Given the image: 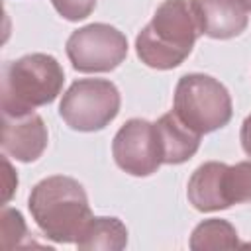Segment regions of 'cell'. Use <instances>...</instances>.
I'll return each mask as SVG.
<instances>
[{"mask_svg":"<svg viewBox=\"0 0 251 251\" xmlns=\"http://www.w3.org/2000/svg\"><path fill=\"white\" fill-rule=\"evenodd\" d=\"M27 208L41 233L55 243H76L92 220L84 186L65 175L39 180L29 192Z\"/></svg>","mask_w":251,"mask_h":251,"instance_id":"1","label":"cell"},{"mask_svg":"<svg viewBox=\"0 0 251 251\" xmlns=\"http://www.w3.org/2000/svg\"><path fill=\"white\" fill-rule=\"evenodd\" d=\"M51 4L67 22H80L88 18L96 8V0H51Z\"/></svg>","mask_w":251,"mask_h":251,"instance_id":"16","label":"cell"},{"mask_svg":"<svg viewBox=\"0 0 251 251\" xmlns=\"http://www.w3.org/2000/svg\"><path fill=\"white\" fill-rule=\"evenodd\" d=\"M65 71L49 53H27L2 67V114L22 116L51 104L63 90Z\"/></svg>","mask_w":251,"mask_h":251,"instance_id":"3","label":"cell"},{"mask_svg":"<svg viewBox=\"0 0 251 251\" xmlns=\"http://www.w3.org/2000/svg\"><path fill=\"white\" fill-rule=\"evenodd\" d=\"M2 163H4V204H8V200L12 198L16 186H18V175L14 173L10 161H8V155L2 157Z\"/></svg>","mask_w":251,"mask_h":251,"instance_id":"17","label":"cell"},{"mask_svg":"<svg viewBox=\"0 0 251 251\" xmlns=\"http://www.w3.org/2000/svg\"><path fill=\"white\" fill-rule=\"evenodd\" d=\"M226 163L208 161L190 175L186 198L198 212H218L231 206L226 192Z\"/></svg>","mask_w":251,"mask_h":251,"instance_id":"10","label":"cell"},{"mask_svg":"<svg viewBox=\"0 0 251 251\" xmlns=\"http://www.w3.org/2000/svg\"><path fill=\"white\" fill-rule=\"evenodd\" d=\"M226 192L231 206L251 202V161H239L235 165H227Z\"/></svg>","mask_w":251,"mask_h":251,"instance_id":"14","label":"cell"},{"mask_svg":"<svg viewBox=\"0 0 251 251\" xmlns=\"http://www.w3.org/2000/svg\"><path fill=\"white\" fill-rule=\"evenodd\" d=\"M241 4L245 6V10H247V12H251V0H241Z\"/></svg>","mask_w":251,"mask_h":251,"instance_id":"19","label":"cell"},{"mask_svg":"<svg viewBox=\"0 0 251 251\" xmlns=\"http://www.w3.org/2000/svg\"><path fill=\"white\" fill-rule=\"evenodd\" d=\"M200 35L231 39L245 31L249 12L241 0H190Z\"/></svg>","mask_w":251,"mask_h":251,"instance_id":"9","label":"cell"},{"mask_svg":"<svg viewBox=\"0 0 251 251\" xmlns=\"http://www.w3.org/2000/svg\"><path fill=\"white\" fill-rule=\"evenodd\" d=\"M200 35L190 0H163L151 22L135 37L139 61L157 71L184 63Z\"/></svg>","mask_w":251,"mask_h":251,"instance_id":"2","label":"cell"},{"mask_svg":"<svg viewBox=\"0 0 251 251\" xmlns=\"http://www.w3.org/2000/svg\"><path fill=\"white\" fill-rule=\"evenodd\" d=\"M157 137L161 145L163 165H180L194 157L200 147L202 135L188 127L173 110L163 114L157 122Z\"/></svg>","mask_w":251,"mask_h":251,"instance_id":"11","label":"cell"},{"mask_svg":"<svg viewBox=\"0 0 251 251\" xmlns=\"http://www.w3.org/2000/svg\"><path fill=\"white\" fill-rule=\"evenodd\" d=\"M188 247L192 251H204V249H235L239 247L237 229L222 218H210L200 222L192 233Z\"/></svg>","mask_w":251,"mask_h":251,"instance_id":"13","label":"cell"},{"mask_svg":"<svg viewBox=\"0 0 251 251\" xmlns=\"http://www.w3.org/2000/svg\"><path fill=\"white\" fill-rule=\"evenodd\" d=\"M173 112L200 135L222 129L233 116L227 88L204 73L182 75L175 86Z\"/></svg>","mask_w":251,"mask_h":251,"instance_id":"4","label":"cell"},{"mask_svg":"<svg viewBox=\"0 0 251 251\" xmlns=\"http://www.w3.org/2000/svg\"><path fill=\"white\" fill-rule=\"evenodd\" d=\"M80 251H122L127 245V227L114 216H92L75 243Z\"/></svg>","mask_w":251,"mask_h":251,"instance_id":"12","label":"cell"},{"mask_svg":"<svg viewBox=\"0 0 251 251\" xmlns=\"http://www.w3.org/2000/svg\"><path fill=\"white\" fill-rule=\"evenodd\" d=\"M65 51L78 73H110L126 61L127 37L118 27L96 22L75 29Z\"/></svg>","mask_w":251,"mask_h":251,"instance_id":"6","label":"cell"},{"mask_svg":"<svg viewBox=\"0 0 251 251\" xmlns=\"http://www.w3.org/2000/svg\"><path fill=\"white\" fill-rule=\"evenodd\" d=\"M2 151L4 155L20 161H37L49 143V131L43 118L35 112L22 116L2 114Z\"/></svg>","mask_w":251,"mask_h":251,"instance_id":"8","label":"cell"},{"mask_svg":"<svg viewBox=\"0 0 251 251\" xmlns=\"http://www.w3.org/2000/svg\"><path fill=\"white\" fill-rule=\"evenodd\" d=\"M122 106L118 86L106 78H78L61 98L59 116L75 131H100Z\"/></svg>","mask_w":251,"mask_h":251,"instance_id":"5","label":"cell"},{"mask_svg":"<svg viewBox=\"0 0 251 251\" xmlns=\"http://www.w3.org/2000/svg\"><path fill=\"white\" fill-rule=\"evenodd\" d=\"M239 141H241V147H243L245 155L251 157V114H249V116L243 120V124H241Z\"/></svg>","mask_w":251,"mask_h":251,"instance_id":"18","label":"cell"},{"mask_svg":"<svg viewBox=\"0 0 251 251\" xmlns=\"http://www.w3.org/2000/svg\"><path fill=\"white\" fill-rule=\"evenodd\" d=\"M112 155L116 165L131 176H149L163 165L155 122L143 118L127 120L114 135Z\"/></svg>","mask_w":251,"mask_h":251,"instance_id":"7","label":"cell"},{"mask_svg":"<svg viewBox=\"0 0 251 251\" xmlns=\"http://www.w3.org/2000/svg\"><path fill=\"white\" fill-rule=\"evenodd\" d=\"M0 226H2V247L4 249H12V247H20L27 243V226L24 216L16 210L4 204L2 214H0Z\"/></svg>","mask_w":251,"mask_h":251,"instance_id":"15","label":"cell"}]
</instances>
